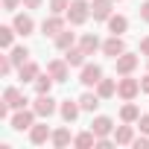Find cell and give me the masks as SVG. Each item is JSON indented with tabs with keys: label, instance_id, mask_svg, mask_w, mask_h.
Instances as JSON below:
<instances>
[{
	"label": "cell",
	"instance_id": "6da1fadb",
	"mask_svg": "<svg viewBox=\"0 0 149 149\" xmlns=\"http://www.w3.org/2000/svg\"><path fill=\"white\" fill-rule=\"evenodd\" d=\"M91 18V3H85V0H70V9H67V21L73 26H79Z\"/></svg>",
	"mask_w": 149,
	"mask_h": 149
},
{
	"label": "cell",
	"instance_id": "7a4b0ae2",
	"mask_svg": "<svg viewBox=\"0 0 149 149\" xmlns=\"http://www.w3.org/2000/svg\"><path fill=\"white\" fill-rule=\"evenodd\" d=\"M35 117H38V114H35V108H32V111L18 108L9 120H12V129H15V132H24V129H32V126H35Z\"/></svg>",
	"mask_w": 149,
	"mask_h": 149
},
{
	"label": "cell",
	"instance_id": "3957f363",
	"mask_svg": "<svg viewBox=\"0 0 149 149\" xmlns=\"http://www.w3.org/2000/svg\"><path fill=\"white\" fill-rule=\"evenodd\" d=\"M137 94H140V82L132 79V73H129V76H123V79L117 82V97H123V100H134Z\"/></svg>",
	"mask_w": 149,
	"mask_h": 149
},
{
	"label": "cell",
	"instance_id": "277c9868",
	"mask_svg": "<svg viewBox=\"0 0 149 149\" xmlns=\"http://www.w3.org/2000/svg\"><path fill=\"white\" fill-rule=\"evenodd\" d=\"M32 108H35L38 117H53V114H56V100H53L50 94H38L35 102H32Z\"/></svg>",
	"mask_w": 149,
	"mask_h": 149
},
{
	"label": "cell",
	"instance_id": "5b68a950",
	"mask_svg": "<svg viewBox=\"0 0 149 149\" xmlns=\"http://www.w3.org/2000/svg\"><path fill=\"white\" fill-rule=\"evenodd\" d=\"M102 79V67L100 64H82V73H79V82L85 88H94L97 82Z\"/></svg>",
	"mask_w": 149,
	"mask_h": 149
},
{
	"label": "cell",
	"instance_id": "8992f818",
	"mask_svg": "<svg viewBox=\"0 0 149 149\" xmlns=\"http://www.w3.org/2000/svg\"><path fill=\"white\" fill-rule=\"evenodd\" d=\"M67 67H70V64H67L64 58H53V61L47 64V73H50L56 82H67V73H70Z\"/></svg>",
	"mask_w": 149,
	"mask_h": 149
},
{
	"label": "cell",
	"instance_id": "52a82bcc",
	"mask_svg": "<svg viewBox=\"0 0 149 149\" xmlns=\"http://www.w3.org/2000/svg\"><path fill=\"white\" fill-rule=\"evenodd\" d=\"M102 53H105L108 58H117V56H123V53H126V44H123V38H120V35H111V38L102 44Z\"/></svg>",
	"mask_w": 149,
	"mask_h": 149
},
{
	"label": "cell",
	"instance_id": "ba28073f",
	"mask_svg": "<svg viewBox=\"0 0 149 149\" xmlns=\"http://www.w3.org/2000/svg\"><path fill=\"white\" fill-rule=\"evenodd\" d=\"M111 3H114V0H94V3H91L94 21H108L111 18Z\"/></svg>",
	"mask_w": 149,
	"mask_h": 149
},
{
	"label": "cell",
	"instance_id": "9c48e42d",
	"mask_svg": "<svg viewBox=\"0 0 149 149\" xmlns=\"http://www.w3.org/2000/svg\"><path fill=\"white\" fill-rule=\"evenodd\" d=\"M137 56H132V53H123V56H117V73H120V76H129V73L137 67Z\"/></svg>",
	"mask_w": 149,
	"mask_h": 149
},
{
	"label": "cell",
	"instance_id": "30bf717a",
	"mask_svg": "<svg viewBox=\"0 0 149 149\" xmlns=\"http://www.w3.org/2000/svg\"><path fill=\"white\" fill-rule=\"evenodd\" d=\"M3 102L9 105V108H26V97L18 91V88H6V94H3Z\"/></svg>",
	"mask_w": 149,
	"mask_h": 149
},
{
	"label": "cell",
	"instance_id": "8fae6325",
	"mask_svg": "<svg viewBox=\"0 0 149 149\" xmlns=\"http://www.w3.org/2000/svg\"><path fill=\"white\" fill-rule=\"evenodd\" d=\"M41 29H44L47 35H53V38H56V35H58V32L64 29V18H61V15H50V18H44Z\"/></svg>",
	"mask_w": 149,
	"mask_h": 149
},
{
	"label": "cell",
	"instance_id": "7c38bea8",
	"mask_svg": "<svg viewBox=\"0 0 149 149\" xmlns=\"http://www.w3.org/2000/svg\"><path fill=\"white\" fill-rule=\"evenodd\" d=\"M12 26L18 29V35H32V29H35V21H32L29 15H15Z\"/></svg>",
	"mask_w": 149,
	"mask_h": 149
},
{
	"label": "cell",
	"instance_id": "4fadbf2b",
	"mask_svg": "<svg viewBox=\"0 0 149 149\" xmlns=\"http://www.w3.org/2000/svg\"><path fill=\"white\" fill-rule=\"evenodd\" d=\"M91 129H94L97 137H108V134L114 132V123H111V117H97V120L91 123Z\"/></svg>",
	"mask_w": 149,
	"mask_h": 149
},
{
	"label": "cell",
	"instance_id": "5bb4252c",
	"mask_svg": "<svg viewBox=\"0 0 149 149\" xmlns=\"http://www.w3.org/2000/svg\"><path fill=\"white\" fill-rule=\"evenodd\" d=\"M85 56H88V53H85L82 47H70V50H64V61H67L70 67H82V64H85Z\"/></svg>",
	"mask_w": 149,
	"mask_h": 149
},
{
	"label": "cell",
	"instance_id": "9a60e30c",
	"mask_svg": "<svg viewBox=\"0 0 149 149\" xmlns=\"http://www.w3.org/2000/svg\"><path fill=\"white\" fill-rule=\"evenodd\" d=\"M79 111H82V105H79V100L73 102V100H64L61 102V117H64V123H73L79 117Z\"/></svg>",
	"mask_w": 149,
	"mask_h": 149
},
{
	"label": "cell",
	"instance_id": "2e32d148",
	"mask_svg": "<svg viewBox=\"0 0 149 149\" xmlns=\"http://www.w3.org/2000/svg\"><path fill=\"white\" fill-rule=\"evenodd\" d=\"M53 137V132H50V126H32L29 129V140L35 143V146H41V143H47Z\"/></svg>",
	"mask_w": 149,
	"mask_h": 149
},
{
	"label": "cell",
	"instance_id": "e0dca14e",
	"mask_svg": "<svg viewBox=\"0 0 149 149\" xmlns=\"http://www.w3.org/2000/svg\"><path fill=\"white\" fill-rule=\"evenodd\" d=\"M105 24H108V32H111V35H123V32L129 29V21H126L123 15H111Z\"/></svg>",
	"mask_w": 149,
	"mask_h": 149
},
{
	"label": "cell",
	"instance_id": "ac0fdd59",
	"mask_svg": "<svg viewBox=\"0 0 149 149\" xmlns=\"http://www.w3.org/2000/svg\"><path fill=\"white\" fill-rule=\"evenodd\" d=\"M120 120H123V123H137V120H140V108L132 105V100H126V105L120 108Z\"/></svg>",
	"mask_w": 149,
	"mask_h": 149
},
{
	"label": "cell",
	"instance_id": "d6986e66",
	"mask_svg": "<svg viewBox=\"0 0 149 149\" xmlns=\"http://www.w3.org/2000/svg\"><path fill=\"white\" fill-rule=\"evenodd\" d=\"M79 47H82V50H85L88 56H94V53H97V50H100L102 44H100V38H97L94 32H85V35H82V41H79Z\"/></svg>",
	"mask_w": 149,
	"mask_h": 149
},
{
	"label": "cell",
	"instance_id": "ffe728a7",
	"mask_svg": "<svg viewBox=\"0 0 149 149\" xmlns=\"http://www.w3.org/2000/svg\"><path fill=\"white\" fill-rule=\"evenodd\" d=\"M18 76H21L24 82H35V76H38V64H35V61H24V64L18 67Z\"/></svg>",
	"mask_w": 149,
	"mask_h": 149
},
{
	"label": "cell",
	"instance_id": "44dd1931",
	"mask_svg": "<svg viewBox=\"0 0 149 149\" xmlns=\"http://www.w3.org/2000/svg\"><path fill=\"white\" fill-rule=\"evenodd\" d=\"M73 146H79V149H91V146H97V134H94V129L76 134V137H73Z\"/></svg>",
	"mask_w": 149,
	"mask_h": 149
},
{
	"label": "cell",
	"instance_id": "7402d4cb",
	"mask_svg": "<svg viewBox=\"0 0 149 149\" xmlns=\"http://www.w3.org/2000/svg\"><path fill=\"white\" fill-rule=\"evenodd\" d=\"M97 94H100L102 100L114 97V94H117V82H114V79H100V82H97Z\"/></svg>",
	"mask_w": 149,
	"mask_h": 149
},
{
	"label": "cell",
	"instance_id": "603a6c76",
	"mask_svg": "<svg viewBox=\"0 0 149 149\" xmlns=\"http://www.w3.org/2000/svg\"><path fill=\"white\" fill-rule=\"evenodd\" d=\"M100 100H102L100 94H91V91H88V94L79 97V105H82V111H97V108H100Z\"/></svg>",
	"mask_w": 149,
	"mask_h": 149
},
{
	"label": "cell",
	"instance_id": "cb8c5ba5",
	"mask_svg": "<svg viewBox=\"0 0 149 149\" xmlns=\"http://www.w3.org/2000/svg\"><path fill=\"white\" fill-rule=\"evenodd\" d=\"M53 76H50V73H38V76H35V94H50V88H53Z\"/></svg>",
	"mask_w": 149,
	"mask_h": 149
},
{
	"label": "cell",
	"instance_id": "d4e9b609",
	"mask_svg": "<svg viewBox=\"0 0 149 149\" xmlns=\"http://www.w3.org/2000/svg\"><path fill=\"white\" fill-rule=\"evenodd\" d=\"M73 41H76V35H73L70 29H61V32L56 35V47H58V50H70Z\"/></svg>",
	"mask_w": 149,
	"mask_h": 149
},
{
	"label": "cell",
	"instance_id": "484cf974",
	"mask_svg": "<svg viewBox=\"0 0 149 149\" xmlns=\"http://www.w3.org/2000/svg\"><path fill=\"white\" fill-rule=\"evenodd\" d=\"M114 140H117V143H123V146H129V143L134 140L132 126H120V129H114Z\"/></svg>",
	"mask_w": 149,
	"mask_h": 149
},
{
	"label": "cell",
	"instance_id": "4316f807",
	"mask_svg": "<svg viewBox=\"0 0 149 149\" xmlns=\"http://www.w3.org/2000/svg\"><path fill=\"white\" fill-rule=\"evenodd\" d=\"M15 26H0V47L3 50H12V41H15Z\"/></svg>",
	"mask_w": 149,
	"mask_h": 149
},
{
	"label": "cell",
	"instance_id": "83f0119b",
	"mask_svg": "<svg viewBox=\"0 0 149 149\" xmlns=\"http://www.w3.org/2000/svg\"><path fill=\"white\" fill-rule=\"evenodd\" d=\"M9 58L21 67L24 61H29V50H26V47H12V50H9Z\"/></svg>",
	"mask_w": 149,
	"mask_h": 149
},
{
	"label": "cell",
	"instance_id": "f1b7e54d",
	"mask_svg": "<svg viewBox=\"0 0 149 149\" xmlns=\"http://www.w3.org/2000/svg\"><path fill=\"white\" fill-rule=\"evenodd\" d=\"M50 140H53V146H58V149H61V146H67L73 137H70V132H67V129H56Z\"/></svg>",
	"mask_w": 149,
	"mask_h": 149
},
{
	"label": "cell",
	"instance_id": "f546056e",
	"mask_svg": "<svg viewBox=\"0 0 149 149\" xmlns=\"http://www.w3.org/2000/svg\"><path fill=\"white\" fill-rule=\"evenodd\" d=\"M70 9V0H50V12L53 15H67Z\"/></svg>",
	"mask_w": 149,
	"mask_h": 149
},
{
	"label": "cell",
	"instance_id": "4dcf8cb0",
	"mask_svg": "<svg viewBox=\"0 0 149 149\" xmlns=\"http://www.w3.org/2000/svg\"><path fill=\"white\" fill-rule=\"evenodd\" d=\"M12 64H15V61H12L9 56H3V58H0V73H3V76H9V73H12Z\"/></svg>",
	"mask_w": 149,
	"mask_h": 149
},
{
	"label": "cell",
	"instance_id": "1f68e13d",
	"mask_svg": "<svg viewBox=\"0 0 149 149\" xmlns=\"http://www.w3.org/2000/svg\"><path fill=\"white\" fill-rule=\"evenodd\" d=\"M132 146H134V149H143V146H149V137H146V134H140V137H134V140H132Z\"/></svg>",
	"mask_w": 149,
	"mask_h": 149
},
{
	"label": "cell",
	"instance_id": "d6a6232c",
	"mask_svg": "<svg viewBox=\"0 0 149 149\" xmlns=\"http://www.w3.org/2000/svg\"><path fill=\"white\" fill-rule=\"evenodd\" d=\"M137 126H140V132H143V134H149V114H140Z\"/></svg>",
	"mask_w": 149,
	"mask_h": 149
},
{
	"label": "cell",
	"instance_id": "836d02e7",
	"mask_svg": "<svg viewBox=\"0 0 149 149\" xmlns=\"http://www.w3.org/2000/svg\"><path fill=\"white\" fill-rule=\"evenodd\" d=\"M18 3H24V0H3V9H6V12H15Z\"/></svg>",
	"mask_w": 149,
	"mask_h": 149
},
{
	"label": "cell",
	"instance_id": "e575fe53",
	"mask_svg": "<svg viewBox=\"0 0 149 149\" xmlns=\"http://www.w3.org/2000/svg\"><path fill=\"white\" fill-rule=\"evenodd\" d=\"M114 143H117V140H108V137H97V146H100V149H108V146H114Z\"/></svg>",
	"mask_w": 149,
	"mask_h": 149
},
{
	"label": "cell",
	"instance_id": "d590c367",
	"mask_svg": "<svg viewBox=\"0 0 149 149\" xmlns=\"http://www.w3.org/2000/svg\"><path fill=\"white\" fill-rule=\"evenodd\" d=\"M140 18L149 24V0H146V3H140Z\"/></svg>",
	"mask_w": 149,
	"mask_h": 149
},
{
	"label": "cell",
	"instance_id": "8d00e7d4",
	"mask_svg": "<svg viewBox=\"0 0 149 149\" xmlns=\"http://www.w3.org/2000/svg\"><path fill=\"white\" fill-rule=\"evenodd\" d=\"M140 56H149V35L140 41Z\"/></svg>",
	"mask_w": 149,
	"mask_h": 149
},
{
	"label": "cell",
	"instance_id": "74e56055",
	"mask_svg": "<svg viewBox=\"0 0 149 149\" xmlns=\"http://www.w3.org/2000/svg\"><path fill=\"white\" fill-rule=\"evenodd\" d=\"M140 91H143V94H149V73H146V76L140 79Z\"/></svg>",
	"mask_w": 149,
	"mask_h": 149
},
{
	"label": "cell",
	"instance_id": "f35d334b",
	"mask_svg": "<svg viewBox=\"0 0 149 149\" xmlns=\"http://www.w3.org/2000/svg\"><path fill=\"white\" fill-rule=\"evenodd\" d=\"M24 6H26V9H38V6H41V0H24Z\"/></svg>",
	"mask_w": 149,
	"mask_h": 149
}]
</instances>
